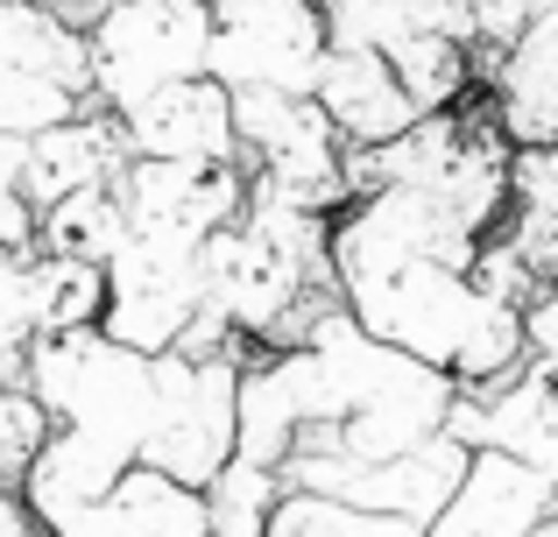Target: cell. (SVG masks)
I'll use <instances>...</instances> for the list:
<instances>
[{
  "mask_svg": "<svg viewBox=\"0 0 558 537\" xmlns=\"http://www.w3.org/2000/svg\"><path fill=\"white\" fill-rule=\"evenodd\" d=\"M481 241L488 227L446 198H424L410 184H368L332 212L326 234L340 312L368 340L452 375V389L495 382L523 361V312L481 290Z\"/></svg>",
  "mask_w": 558,
  "mask_h": 537,
  "instance_id": "cell-1",
  "label": "cell"
},
{
  "mask_svg": "<svg viewBox=\"0 0 558 537\" xmlns=\"http://www.w3.org/2000/svg\"><path fill=\"white\" fill-rule=\"evenodd\" d=\"M99 107L85 28L36 0H0V241L36 248V212L22 206V149L43 127Z\"/></svg>",
  "mask_w": 558,
  "mask_h": 537,
  "instance_id": "cell-2",
  "label": "cell"
},
{
  "mask_svg": "<svg viewBox=\"0 0 558 537\" xmlns=\"http://www.w3.org/2000/svg\"><path fill=\"white\" fill-rule=\"evenodd\" d=\"M233 99V156L247 184L290 198L304 212H340L347 198V142L312 93H227Z\"/></svg>",
  "mask_w": 558,
  "mask_h": 537,
  "instance_id": "cell-3",
  "label": "cell"
},
{
  "mask_svg": "<svg viewBox=\"0 0 558 537\" xmlns=\"http://www.w3.org/2000/svg\"><path fill=\"white\" fill-rule=\"evenodd\" d=\"M247 354H156V396L142 431V467L184 488H213L233 460V411H241Z\"/></svg>",
  "mask_w": 558,
  "mask_h": 537,
  "instance_id": "cell-4",
  "label": "cell"
},
{
  "mask_svg": "<svg viewBox=\"0 0 558 537\" xmlns=\"http://www.w3.org/2000/svg\"><path fill=\"white\" fill-rule=\"evenodd\" d=\"M198 304H205V241L128 220L121 248L107 255L99 332L135 346V354H170L184 340V326L198 318Z\"/></svg>",
  "mask_w": 558,
  "mask_h": 537,
  "instance_id": "cell-5",
  "label": "cell"
},
{
  "mask_svg": "<svg viewBox=\"0 0 558 537\" xmlns=\"http://www.w3.org/2000/svg\"><path fill=\"white\" fill-rule=\"evenodd\" d=\"M326 42L318 0H205V78L227 93H312Z\"/></svg>",
  "mask_w": 558,
  "mask_h": 537,
  "instance_id": "cell-6",
  "label": "cell"
},
{
  "mask_svg": "<svg viewBox=\"0 0 558 537\" xmlns=\"http://www.w3.org/2000/svg\"><path fill=\"white\" fill-rule=\"evenodd\" d=\"M93 50V99L107 113L149 99L156 85H178L205 71V8L184 0H107L85 28Z\"/></svg>",
  "mask_w": 558,
  "mask_h": 537,
  "instance_id": "cell-7",
  "label": "cell"
},
{
  "mask_svg": "<svg viewBox=\"0 0 558 537\" xmlns=\"http://www.w3.org/2000/svg\"><path fill=\"white\" fill-rule=\"evenodd\" d=\"M474 276L481 290H495L517 312L558 290V149L509 156V198L474 255Z\"/></svg>",
  "mask_w": 558,
  "mask_h": 537,
  "instance_id": "cell-8",
  "label": "cell"
},
{
  "mask_svg": "<svg viewBox=\"0 0 558 537\" xmlns=\"http://www.w3.org/2000/svg\"><path fill=\"white\" fill-rule=\"evenodd\" d=\"M318 8H326L332 42H361V50H381V57H396L417 36L466 42L481 78V64L509 42V28L523 22L531 0H318Z\"/></svg>",
  "mask_w": 558,
  "mask_h": 537,
  "instance_id": "cell-9",
  "label": "cell"
},
{
  "mask_svg": "<svg viewBox=\"0 0 558 537\" xmlns=\"http://www.w3.org/2000/svg\"><path fill=\"white\" fill-rule=\"evenodd\" d=\"M446 431L466 446V453H509L523 467L551 474L558 481V375H545L531 354L509 375L474 389H452Z\"/></svg>",
  "mask_w": 558,
  "mask_h": 537,
  "instance_id": "cell-10",
  "label": "cell"
},
{
  "mask_svg": "<svg viewBox=\"0 0 558 537\" xmlns=\"http://www.w3.org/2000/svg\"><path fill=\"white\" fill-rule=\"evenodd\" d=\"M488 121L517 149H558V0H531L474 78Z\"/></svg>",
  "mask_w": 558,
  "mask_h": 537,
  "instance_id": "cell-11",
  "label": "cell"
},
{
  "mask_svg": "<svg viewBox=\"0 0 558 537\" xmlns=\"http://www.w3.org/2000/svg\"><path fill=\"white\" fill-rule=\"evenodd\" d=\"M113 121H121L128 156H149V163H241L233 156V99L205 71L156 85L149 99L121 107Z\"/></svg>",
  "mask_w": 558,
  "mask_h": 537,
  "instance_id": "cell-12",
  "label": "cell"
},
{
  "mask_svg": "<svg viewBox=\"0 0 558 537\" xmlns=\"http://www.w3.org/2000/svg\"><path fill=\"white\" fill-rule=\"evenodd\" d=\"M113 192H121V212L135 227H170V234L213 241L241 212L247 170L241 163H149V156H128Z\"/></svg>",
  "mask_w": 558,
  "mask_h": 537,
  "instance_id": "cell-13",
  "label": "cell"
},
{
  "mask_svg": "<svg viewBox=\"0 0 558 537\" xmlns=\"http://www.w3.org/2000/svg\"><path fill=\"white\" fill-rule=\"evenodd\" d=\"M558 481L509 453H474L460 474V488L446 496V510L424 524V537H531L551 516Z\"/></svg>",
  "mask_w": 558,
  "mask_h": 537,
  "instance_id": "cell-14",
  "label": "cell"
},
{
  "mask_svg": "<svg viewBox=\"0 0 558 537\" xmlns=\"http://www.w3.org/2000/svg\"><path fill=\"white\" fill-rule=\"evenodd\" d=\"M43 537H213V516H205V488H184L156 467H128L93 502L64 510Z\"/></svg>",
  "mask_w": 558,
  "mask_h": 537,
  "instance_id": "cell-15",
  "label": "cell"
},
{
  "mask_svg": "<svg viewBox=\"0 0 558 537\" xmlns=\"http://www.w3.org/2000/svg\"><path fill=\"white\" fill-rule=\"evenodd\" d=\"M312 99L326 107V121L340 127L347 149H368V142H389L403 135L410 121H424L410 107V93L396 85L389 57L381 50H361V42H326V64L312 78Z\"/></svg>",
  "mask_w": 558,
  "mask_h": 537,
  "instance_id": "cell-16",
  "label": "cell"
},
{
  "mask_svg": "<svg viewBox=\"0 0 558 537\" xmlns=\"http://www.w3.org/2000/svg\"><path fill=\"white\" fill-rule=\"evenodd\" d=\"M128 170V142H121V121L107 107H85L71 121L43 127L36 142L22 149V206L43 212L71 192H93V184H113Z\"/></svg>",
  "mask_w": 558,
  "mask_h": 537,
  "instance_id": "cell-17",
  "label": "cell"
},
{
  "mask_svg": "<svg viewBox=\"0 0 558 537\" xmlns=\"http://www.w3.org/2000/svg\"><path fill=\"white\" fill-rule=\"evenodd\" d=\"M113 184H93V192H71V198H57V206H43L36 212V248L43 255H78V263L107 269V255L121 248V234H128V212H121V192H113Z\"/></svg>",
  "mask_w": 558,
  "mask_h": 537,
  "instance_id": "cell-18",
  "label": "cell"
},
{
  "mask_svg": "<svg viewBox=\"0 0 558 537\" xmlns=\"http://www.w3.org/2000/svg\"><path fill=\"white\" fill-rule=\"evenodd\" d=\"M99 312H107V269L78 263V255H43L36 248V326H43L36 340L99 326Z\"/></svg>",
  "mask_w": 558,
  "mask_h": 537,
  "instance_id": "cell-19",
  "label": "cell"
},
{
  "mask_svg": "<svg viewBox=\"0 0 558 537\" xmlns=\"http://www.w3.org/2000/svg\"><path fill=\"white\" fill-rule=\"evenodd\" d=\"M262 537H424V524L381 516V510H354V502H332V496H304V488H283Z\"/></svg>",
  "mask_w": 558,
  "mask_h": 537,
  "instance_id": "cell-20",
  "label": "cell"
},
{
  "mask_svg": "<svg viewBox=\"0 0 558 537\" xmlns=\"http://www.w3.org/2000/svg\"><path fill=\"white\" fill-rule=\"evenodd\" d=\"M283 496V474L255 467V460H227L205 488V516H213V537H262L269 530V510Z\"/></svg>",
  "mask_w": 558,
  "mask_h": 537,
  "instance_id": "cell-21",
  "label": "cell"
},
{
  "mask_svg": "<svg viewBox=\"0 0 558 537\" xmlns=\"http://www.w3.org/2000/svg\"><path fill=\"white\" fill-rule=\"evenodd\" d=\"M36 248L0 241V382H28V346H36Z\"/></svg>",
  "mask_w": 558,
  "mask_h": 537,
  "instance_id": "cell-22",
  "label": "cell"
},
{
  "mask_svg": "<svg viewBox=\"0 0 558 537\" xmlns=\"http://www.w3.org/2000/svg\"><path fill=\"white\" fill-rule=\"evenodd\" d=\"M43 439H50V411L36 403L28 382H0V481L22 488V474L36 467Z\"/></svg>",
  "mask_w": 558,
  "mask_h": 537,
  "instance_id": "cell-23",
  "label": "cell"
},
{
  "mask_svg": "<svg viewBox=\"0 0 558 537\" xmlns=\"http://www.w3.org/2000/svg\"><path fill=\"white\" fill-rule=\"evenodd\" d=\"M523 354L545 375H558V290H545L537 304H523Z\"/></svg>",
  "mask_w": 558,
  "mask_h": 537,
  "instance_id": "cell-24",
  "label": "cell"
},
{
  "mask_svg": "<svg viewBox=\"0 0 558 537\" xmlns=\"http://www.w3.org/2000/svg\"><path fill=\"white\" fill-rule=\"evenodd\" d=\"M0 537H43L28 502H22V488H8V481H0Z\"/></svg>",
  "mask_w": 558,
  "mask_h": 537,
  "instance_id": "cell-25",
  "label": "cell"
},
{
  "mask_svg": "<svg viewBox=\"0 0 558 537\" xmlns=\"http://www.w3.org/2000/svg\"><path fill=\"white\" fill-rule=\"evenodd\" d=\"M531 537H558V502H551V516H545V524H537Z\"/></svg>",
  "mask_w": 558,
  "mask_h": 537,
  "instance_id": "cell-26",
  "label": "cell"
},
{
  "mask_svg": "<svg viewBox=\"0 0 558 537\" xmlns=\"http://www.w3.org/2000/svg\"><path fill=\"white\" fill-rule=\"evenodd\" d=\"M184 8H205V0H184Z\"/></svg>",
  "mask_w": 558,
  "mask_h": 537,
  "instance_id": "cell-27",
  "label": "cell"
}]
</instances>
